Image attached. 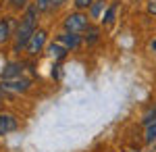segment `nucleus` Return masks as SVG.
<instances>
[{"mask_svg": "<svg viewBox=\"0 0 156 152\" xmlns=\"http://www.w3.org/2000/svg\"><path fill=\"white\" fill-rule=\"evenodd\" d=\"M58 42L65 48H69V50H71V48H77L79 44H81V38H79V34H62L58 38Z\"/></svg>", "mask_w": 156, "mask_h": 152, "instance_id": "6", "label": "nucleus"}, {"mask_svg": "<svg viewBox=\"0 0 156 152\" xmlns=\"http://www.w3.org/2000/svg\"><path fill=\"white\" fill-rule=\"evenodd\" d=\"M46 38H48V34H46L44 29H36V34L31 35L29 44H27V52H29L31 56H36L37 52H42V48L46 46Z\"/></svg>", "mask_w": 156, "mask_h": 152, "instance_id": "4", "label": "nucleus"}, {"mask_svg": "<svg viewBox=\"0 0 156 152\" xmlns=\"http://www.w3.org/2000/svg\"><path fill=\"white\" fill-rule=\"evenodd\" d=\"M129 152H135V150H129Z\"/></svg>", "mask_w": 156, "mask_h": 152, "instance_id": "21", "label": "nucleus"}, {"mask_svg": "<svg viewBox=\"0 0 156 152\" xmlns=\"http://www.w3.org/2000/svg\"><path fill=\"white\" fill-rule=\"evenodd\" d=\"M2 77L4 79H17V77H21V65L19 63H9L4 71H2Z\"/></svg>", "mask_w": 156, "mask_h": 152, "instance_id": "7", "label": "nucleus"}, {"mask_svg": "<svg viewBox=\"0 0 156 152\" xmlns=\"http://www.w3.org/2000/svg\"><path fill=\"white\" fill-rule=\"evenodd\" d=\"M67 50H69V48H65L58 40H56L54 44H50V46H48V54L52 56V59H62V56L67 54Z\"/></svg>", "mask_w": 156, "mask_h": 152, "instance_id": "9", "label": "nucleus"}, {"mask_svg": "<svg viewBox=\"0 0 156 152\" xmlns=\"http://www.w3.org/2000/svg\"><path fill=\"white\" fill-rule=\"evenodd\" d=\"M9 2H11L12 9H23V6H27L29 0H9Z\"/></svg>", "mask_w": 156, "mask_h": 152, "instance_id": "17", "label": "nucleus"}, {"mask_svg": "<svg viewBox=\"0 0 156 152\" xmlns=\"http://www.w3.org/2000/svg\"><path fill=\"white\" fill-rule=\"evenodd\" d=\"M52 6V0H36V9L37 11H48Z\"/></svg>", "mask_w": 156, "mask_h": 152, "instance_id": "14", "label": "nucleus"}, {"mask_svg": "<svg viewBox=\"0 0 156 152\" xmlns=\"http://www.w3.org/2000/svg\"><path fill=\"white\" fill-rule=\"evenodd\" d=\"M36 13H37L36 4L27 9L23 21L17 27V34H15V50H21L23 46H27L29 40H31V35L36 34Z\"/></svg>", "mask_w": 156, "mask_h": 152, "instance_id": "1", "label": "nucleus"}, {"mask_svg": "<svg viewBox=\"0 0 156 152\" xmlns=\"http://www.w3.org/2000/svg\"><path fill=\"white\" fill-rule=\"evenodd\" d=\"M104 9V0H96V4H92V17H98Z\"/></svg>", "mask_w": 156, "mask_h": 152, "instance_id": "13", "label": "nucleus"}, {"mask_svg": "<svg viewBox=\"0 0 156 152\" xmlns=\"http://www.w3.org/2000/svg\"><path fill=\"white\" fill-rule=\"evenodd\" d=\"M98 38H100V31H98L96 27H87L85 29V42L87 44H96Z\"/></svg>", "mask_w": 156, "mask_h": 152, "instance_id": "11", "label": "nucleus"}, {"mask_svg": "<svg viewBox=\"0 0 156 152\" xmlns=\"http://www.w3.org/2000/svg\"><path fill=\"white\" fill-rule=\"evenodd\" d=\"M148 11L156 15V0H150V4H148Z\"/></svg>", "mask_w": 156, "mask_h": 152, "instance_id": "18", "label": "nucleus"}, {"mask_svg": "<svg viewBox=\"0 0 156 152\" xmlns=\"http://www.w3.org/2000/svg\"><path fill=\"white\" fill-rule=\"evenodd\" d=\"M96 0H75V6L81 11V9H87V6H92Z\"/></svg>", "mask_w": 156, "mask_h": 152, "instance_id": "16", "label": "nucleus"}, {"mask_svg": "<svg viewBox=\"0 0 156 152\" xmlns=\"http://www.w3.org/2000/svg\"><path fill=\"white\" fill-rule=\"evenodd\" d=\"M117 11H119V2H112V4L108 6L106 11H104V17H102V23H104V25H110L112 21H115V15H117Z\"/></svg>", "mask_w": 156, "mask_h": 152, "instance_id": "10", "label": "nucleus"}, {"mask_svg": "<svg viewBox=\"0 0 156 152\" xmlns=\"http://www.w3.org/2000/svg\"><path fill=\"white\" fill-rule=\"evenodd\" d=\"M12 31V19H0V44L11 38Z\"/></svg>", "mask_w": 156, "mask_h": 152, "instance_id": "8", "label": "nucleus"}, {"mask_svg": "<svg viewBox=\"0 0 156 152\" xmlns=\"http://www.w3.org/2000/svg\"><path fill=\"white\" fill-rule=\"evenodd\" d=\"M15 129H17V119L12 115H0V136L11 133Z\"/></svg>", "mask_w": 156, "mask_h": 152, "instance_id": "5", "label": "nucleus"}, {"mask_svg": "<svg viewBox=\"0 0 156 152\" xmlns=\"http://www.w3.org/2000/svg\"><path fill=\"white\" fill-rule=\"evenodd\" d=\"M62 2H65V0H52V6H60Z\"/></svg>", "mask_w": 156, "mask_h": 152, "instance_id": "19", "label": "nucleus"}, {"mask_svg": "<svg viewBox=\"0 0 156 152\" xmlns=\"http://www.w3.org/2000/svg\"><path fill=\"white\" fill-rule=\"evenodd\" d=\"M152 50H156V40H154V42H152Z\"/></svg>", "mask_w": 156, "mask_h": 152, "instance_id": "20", "label": "nucleus"}, {"mask_svg": "<svg viewBox=\"0 0 156 152\" xmlns=\"http://www.w3.org/2000/svg\"><path fill=\"white\" fill-rule=\"evenodd\" d=\"M144 125H150V123H156V110H150V113H146L144 115V121H142Z\"/></svg>", "mask_w": 156, "mask_h": 152, "instance_id": "15", "label": "nucleus"}, {"mask_svg": "<svg viewBox=\"0 0 156 152\" xmlns=\"http://www.w3.org/2000/svg\"><path fill=\"white\" fill-rule=\"evenodd\" d=\"M156 140V123L146 125V142H154Z\"/></svg>", "mask_w": 156, "mask_h": 152, "instance_id": "12", "label": "nucleus"}, {"mask_svg": "<svg viewBox=\"0 0 156 152\" xmlns=\"http://www.w3.org/2000/svg\"><path fill=\"white\" fill-rule=\"evenodd\" d=\"M29 85H31L29 79L17 77V79H4V81L0 83V90L2 92H9V94H21V92H27Z\"/></svg>", "mask_w": 156, "mask_h": 152, "instance_id": "3", "label": "nucleus"}, {"mask_svg": "<svg viewBox=\"0 0 156 152\" xmlns=\"http://www.w3.org/2000/svg\"><path fill=\"white\" fill-rule=\"evenodd\" d=\"M87 27H90V21H87V15H83V13H73L65 19L67 34H81Z\"/></svg>", "mask_w": 156, "mask_h": 152, "instance_id": "2", "label": "nucleus"}]
</instances>
